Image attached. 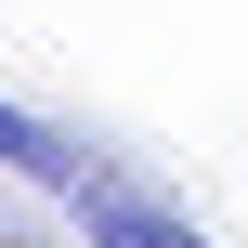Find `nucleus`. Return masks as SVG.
Segmentation results:
<instances>
[{
	"label": "nucleus",
	"mask_w": 248,
	"mask_h": 248,
	"mask_svg": "<svg viewBox=\"0 0 248 248\" xmlns=\"http://www.w3.org/2000/svg\"><path fill=\"white\" fill-rule=\"evenodd\" d=\"M0 170H26L39 196H78V183H92L105 157H92L78 131H52V118H26V105H0Z\"/></svg>",
	"instance_id": "2"
},
{
	"label": "nucleus",
	"mask_w": 248,
	"mask_h": 248,
	"mask_svg": "<svg viewBox=\"0 0 248 248\" xmlns=\"http://www.w3.org/2000/svg\"><path fill=\"white\" fill-rule=\"evenodd\" d=\"M65 209H78V235H92V248H209L196 222H183V209H170V196H144L131 170H92Z\"/></svg>",
	"instance_id": "1"
}]
</instances>
